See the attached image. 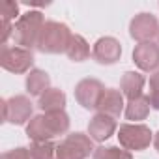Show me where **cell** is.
I'll return each mask as SVG.
<instances>
[{
    "mask_svg": "<svg viewBox=\"0 0 159 159\" xmlns=\"http://www.w3.org/2000/svg\"><path fill=\"white\" fill-rule=\"evenodd\" d=\"M45 17L41 11L38 10H30L26 13H23L15 25H13V41L17 47H23V49H30L38 45V39H39V34L45 26Z\"/></svg>",
    "mask_w": 159,
    "mask_h": 159,
    "instance_id": "1",
    "label": "cell"
},
{
    "mask_svg": "<svg viewBox=\"0 0 159 159\" xmlns=\"http://www.w3.org/2000/svg\"><path fill=\"white\" fill-rule=\"evenodd\" d=\"M71 38L73 34L67 25L58 23V21H47L39 34L36 49L43 54H62L67 51Z\"/></svg>",
    "mask_w": 159,
    "mask_h": 159,
    "instance_id": "2",
    "label": "cell"
},
{
    "mask_svg": "<svg viewBox=\"0 0 159 159\" xmlns=\"http://www.w3.org/2000/svg\"><path fill=\"white\" fill-rule=\"evenodd\" d=\"M118 142L127 152H140L153 142V135L144 124H122L118 127Z\"/></svg>",
    "mask_w": 159,
    "mask_h": 159,
    "instance_id": "3",
    "label": "cell"
},
{
    "mask_svg": "<svg viewBox=\"0 0 159 159\" xmlns=\"http://www.w3.org/2000/svg\"><path fill=\"white\" fill-rule=\"evenodd\" d=\"M94 140L84 133H71L58 142V159H88L94 153Z\"/></svg>",
    "mask_w": 159,
    "mask_h": 159,
    "instance_id": "4",
    "label": "cell"
},
{
    "mask_svg": "<svg viewBox=\"0 0 159 159\" xmlns=\"http://www.w3.org/2000/svg\"><path fill=\"white\" fill-rule=\"evenodd\" d=\"M34 105L28 96H13L10 99H2V120L13 125H23L32 120Z\"/></svg>",
    "mask_w": 159,
    "mask_h": 159,
    "instance_id": "5",
    "label": "cell"
},
{
    "mask_svg": "<svg viewBox=\"0 0 159 159\" xmlns=\"http://www.w3.org/2000/svg\"><path fill=\"white\" fill-rule=\"evenodd\" d=\"M0 64L2 67L10 73L21 75V73H30L32 66H34V54L30 49H23V47H10L4 45L2 47V54H0Z\"/></svg>",
    "mask_w": 159,
    "mask_h": 159,
    "instance_id": "6",
    "label": "cell"
},
{
    "mask_svg": "<svg viewBox=\"0 0 159 159\" xmlns=\"http://www.w3.org/2000/svg\"><path fill=\"white\" fill-rule=\"evenodd\" d=\"M105 90L107 88L103 86L101 81L88 77V79H83V81L77 83V86H75V99L83 109L92 111V109H98L99 99L105 94Z\"/></svg>",
    "mask_w": 159,
    "mask_h": 159,
    "instance_id": "7",
    "label": "cell"
},
{
    "mask_svg": "<svg viewBox=\"0 0 159 159\" xmlns=\"http://www.w3.org/2000/svg\"><path fill=\"white\" fill-rule=\"evenodd\" d=\"M157 34H159V21L152 13H139L129 23V36L139 43L152 41L153 38H157Z\"/></svg>",
    "mask_w": 159,
    "mask_h": 159,
    "instance_id": "8",
    "label": "cell"
},
{
    "mask_svg": "<svg viewBox=\"0 0 159 159\" xmlns=\"http://www.w3.org/2000/svg\"><path fill=\"white\" fill-rule=\"evenodd\" d=\"M133 62L140 71H153L159 67V43L153 41H146V43H139L133 49Z\"/></svg>",
    "mask_w": 159,
    "mask_h": 159,
    "instance_id": "9",
    "label": "cell"
},
{
    "mask_svg": "<svg viewBox=\"0 0 159 159\" xmlns=\"http://www.w3.org/2000/svg\"><path fill=\"white\" fill-rule=\"evenodd\" d=\"M92 56L96 58L98 64H103V66L116 64L120 60V56H122V45H120V41L116 38H111V36L99 38L94 43Z\"/></svg>",
    "mask_w": 159,
    "mask_h": 159,
    "instance_id": "10",
    "label": "cell"
},
{
    "mask_svg": "<svg viewBox=\"0 0 159 159\" xmlns=\"http://www.w3.org/2000/svg\"><path fill=\"white\" fill-rule=\"evenodd\" d=\"M116 129H118L116 120L107 114H101V112L94 114L88 122V135L96 142H105L107 139H111L116 133Z\"/></svg>",
    "mask_w": 159,
    "mask_h": 159,
    "instance_id": "11",
    "label": "cell"
},
{
    "mask_svg": "<svg viewBox=\"0 0 159 159\" xmlns=\"http://www.w3.org/2000/svg\"><path fill=\"white\" fill-rule=\"evenodd\" d=\"M125 111V103H124V94L116 88H107L105 94L101 96L99 99V105H98V112L101 114H107L111 118H120V114Z\"/></svg>",
    "mask_w": 159,
    "mask_h": 159,
    "instance_id": "12",
    "label": "cell"
},
{
    "mask_svg": "<svg viewBox=\"0 0 159 159\" xmlns=\"http://www.w3.org/2000/svg\"><path fill=\"white\" fill-rule=\"evenodd\" d=\"M144 84H146V79H144L142 73H139V71H125L124 77H122V81H120V92L129 101V99H135V98L142 96Z\"/></svg>",
    "mask_w": 159,
    "mask_h": 159,
    "instance_id": "13",
    "label": "cell"
},
{
    "mask_svg": "<svg viewBox=\"0 0 159 159\" xmlns=\"http://www.w3.org/2000/svg\"><path fill=\"white\" fill-rule=\"evenodd\" d=\"M43 116V125L51 137V140L54 137H60V135H66L69 131V116L66 111H58V112H47V114H41Z\"/></svg>",
    "mask_w": 159,
    "mask_h": 159,
    "instance_id": "14",
    "label": "cell"
},
{
    "mask_svg": "<svg viewBox=\"0 0 159 159\" xmlns=\"http://www.w3.org/2000/svg\"><path fill=\"white\" fill-rule=\"evenodd\" d=\"M66 94L60 88H49L45 94L39 96L38 99V107L43 111V114L47 112H58L66 109Z\"/></svg>",
    "mask_w": 159,
    "mask_h": 159,
    "instance_id": "15",
    "label": "cell"
},
{
    "mask_svg": "<svg viewBox=\"0 0 159 159\" xmlns=\"http://www.w3.org/2000/svg\"><path fill=\"white\" fill-rule=\"evenodd\" d=\"M25 86H26V92L30 96H41L45 94L49 88H51V77L47 71L43 69H32L28 75H26V81H25Z\"/></svg>",
    "mask_w": 159,
    "mask_h": 159,
    "instance_id": "16",
    "label": "cell"
},
{
    "mask_svg": "<svg viewBox=\"0 0 159 159\" xmlns=\"http://www.w3.org/2000/svg\"><path fill=\"white\" fill-rule=\"evenodd\" d=\"M150 109H152V105H150V98H148V96H140V98L129 99V101L125 103V111H124V114H125L127 120H131V122L137 124V122L148 118Z\"/></svg>",
    "mask_w": 159,
    "mask_h": 159,
    "instance_id": "17",
    "label": "cell"
},
{
    "mask_svg": "<svg viewBox=\"0 0 159 159\" xmlns=\"http://www.w3.org/2000/svg\"><path fill=\"white\" fill-rule=\"evenodd\" d=\"M66 54H67V58L73 60V62H84V60L90 56V43H88L81 34H73L71 43H69Z\"/></svg>",
    "mask_w": 159,
    "mask_h": 159,
    "instance_id": "18",
    "label": "cell"
},
{
    "mask_svg": "<svg viewBox=\"0 0 159 159\" xmlns=\"http://www.w3.org/2000/svg\"><path fill=\"white\" fill-rule=\"evenodd\" d=\"M28 150L32 159H58V144H54L52 140L32 142Z\"/></svg>",
    "mask_w": 159,
    "mask_h": 159,
    "instance_id": "19",
    "label": "cell"
},
{
    "mask_svg": "<svg viewBox=\"0 0 159 159\" xmlns=\"http://www.w3.org/2000/svg\"><path fill=\"white\" fill-rule=\"evenodd\" d=\"M94 159H133L131 152L118 146H98L92 153Z\"/></svg>",
    "mask_w": 159,
    "mask_h": 159,
    "instance_id": "20",
    "label": "cell"
},
{
    "mask_svg": "<svg viewBox=\"0 0 159 159\" xmlns=\"http://www.w3.org/2000/svg\"><path fill=\"white\" fill-rule=\"evenodd\" d=\"M148 98H150L152 109L159 111V69L150 75V94H148Z\"/></svg>",
    "mask_w": 159,
    "mask_h": 159,
    "instance_id": "21",
    "label": "cell"
},
{
    "mask_svg": "<svg viewBox=\"0 0 159 159\" xmlns=\"http://www.w3.org/2000/svg\"><path fill=\"white\" fill-rule=\"evenodd\" d=\"M19 4L13 2V0H8V2L2 4V21L11 23L13 19H19Z\"/></svg>",
    "mask_w": 159,
    "mask_h": 159,
    "instance_id": "22",
    "label": "cell"
},
{
    "mask_svg": "<svg viewBox=\"0 0 159 159\" xmlns=\"http://www.w3.org/2000/svg\"><path fill=\"white\" fill-rule=\"evenodd\" d=\"M0 159H32V155H30V150L28 148L19 146V148H13L10 152H4Z\"/></svg>",
    "mask_w": 159,
    "mask_h": 159,
    "instance_id": "23",
    "label": "cell"
},
{
    "mask_svg": "<svg viewBox=\"0 0 159 159\" xmlns=\"http://www.w3.org/2000/svg\"><path fill=\"white\" fill-rule=\"evenodd\" d=\"M2 39H0V43H2V47L8 43V39H10V36H13V25L11 23H8V21H2Z\"/></svg>",
    "mask_w": 159,
    "mask_h": 159,
    "instance_id": "24",
    "label": "cell"
},
{
    "mask_svg": "<svg viewBox=\"0 0 159 159\" xmlns=\"http://www.w3.org/2000/svg\"><path fill=\"white\" fill-rule=\"evenodd\" d=\"M153 146H155V150L159 152V131L153 135Z\"/></svg>",
    "mask_w": 159,
    "mask_h": 159,
    "instance_id": "25",
    "label": "cell"
},
{
    "mask_svg": "<svg viewBox=\"0 0 159 159\" xmlns=\"http://www.w3.org/2000/svg\"><path fill=\"white\" fill-rule=\"evenodd\" d=\"M26 6H49V2H25Z\"/></svg>",
    "mask_w": 159,
    "mask_h": 159,
    "instance_id": "26",
    "label": "cell"
},
{
    "mask_svg": "<svg viewBox=\"0 0 159 159\" xmlns=\"http://www.w3.org/2000/svg\"><path fill=\"white\" fill-rule=\"evenodd\" d=\"M157 41H159V34H157Z\"/></svg>",
    "mask_w": 159,
    "mask_h": 159,
    "instance_id": "27",
    "label": "cell"
}]
</instances>
